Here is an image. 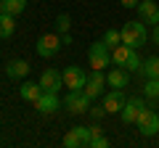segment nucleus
<instances>
[{"mask_svg":"<svg viewBox=\"0 0 159 148\" xmlns=\"http://www.w3.org/2000/svg\"><path fill=\"white\" fill-rule=\"evenodd\" d=\"M122 42L125 45H130V48H141V45H146V40H148V29H146V24L138 19V21H125L122 24Z\"/></svg>","mask_w":159,"mask_h":148,"instance_id":"nucleus-1","label":"nucleus"},{"mask_svg":"<svg viewBox=\"0 0 159 148\" xmlns=\"http://www.w3.org/2000/svg\"><path fill=\"white\" fill-rule=\"evenodd\" d=\"M61 34L58 32H48V34H40L37 42H34V50H37L40 58H53L58 56V50H61Z\"/></svg>","mask_w":159,"mask_h":148,"instance_id":"nucleus-2","label":"nucleus"},{"mask_svg":"<svg viewBox=\"0 0 159 148\" xmlns=\"http://www.w3.org/2000/svg\"><path fill=\"white\" fill-rule=\"evenodd\" d=\"M88 58H90V69H101V72H103V69L111 63V48H109L103 40L90 42V48H88Z\"/></svg>","mask_w":159,"mask_h":148,"instance_id":"nucleus-3","label":"nucleus"},{"mask_svg":"<svg viewBox=\"0 0 159 148\" xmlns=\"http://www.w3.org/2000/svg\"><path fill=\"white\" fill-rule=\"evenodd\" d=\"M135 127H138V132H141V135H146V137L159 135V114L154 111V108H148V106H146L141 114H138Z\"/></svg>","mask_w":159,"mask_h":148,"instance_id":"nucleus-4","label":"nucleus"},{"mask_svg":"<svg viewBox=\"0 0 159 148\" xmlns=\"http://www.w3.org/2000/svg\"><path fill=\"white\" fill-rule=\"evenodd\" d=\"M64 106L69 114H85V111H90V98L82 90H69V95L64 98Z\"/></svg>","mask_w":159,"mask_h":148,"instance_id":"nucleus-5","label":"nucleus"},{"mask_svg":"<svg viewBox=\"0 0 159 148\" xmlns=\"http://www.w3.org/2000/svg\"><path fill=\"white\" fill-rule=\"evenodd\" d=\"M103 85H106V74H103L101 69H93L90 77H88V82H85V87H82V93L93 101V98L103 95Z\"/></svg>","mask_w":159,"mask_h":148,"instance_id":"nucleus-6","label":"nucleus"},{"mask_svg":"<svg viewBox=\"0 0 159 148\" xmlns=\"http://www.w3.org/2000/svg\"><path fill=\"white\" fill-rule=\"evenodd\" d=\"M61 77H64V87H69V90H82L88 82V74L80 66H66L61 72Z\"/></svg>","mask_w":159,"mask_h":148,"instance_id":"nucleus-7","label":"nucleus"},{"mask_svg":"<svg viewBox=\"0 0 159 148\" xmlns=\"http://www.w3.org/2000/svg\"><path fill=\"white\" fill-rule=\"evenodd\" d=\"M143 108H146L143 98H127V101H125V106H122V111H119V119L125 122V124H133V122L138 119V114H141Z\"/></svg>","mask_w":159,"mask_h":148,"instance_id":"nucleus-8","label":"nucleus"},{"mask_svg":"<svg viewBox=\"0 0 159 148\" xmlns=\"http://www.w3.org/2000/svg\"><path fill=\"white\" fill-rule=\"evenodd\" d=\"M135 11H138V19H141L143 24H151V27L159 24V6L154 0H141Z\"/></svg>","mask_w":159,"mask_h":148,"instance_id":"nucleus-9","label":"nucleus"},{"mask_svg":"<svg viewBox=\"0 0 159 148\" xmlns=\"http://www.w3.org/2000/svg\"><path fill=\"white\" fill-rule=\"evenodd\" d=\"M40 85H43V90H48V93H58L64 87V77H61V72H56V69H45V72L40 74Z\"/></svg>","mask_w":159,"mask_h":148,"instance_id":"nucleus-10","label":"nucleus"},{"mask_svg":"<svg viewBox=\"0 0 159 148\" xmlns=\"http://www.w3.org/2000/svg\"><path fill=\"white\" fill-rule=\"evenodd\" d=\"M125 93L119 90V87H114L111 93H106L103 95V108H106V114H119L122 111V106H125Z\"/></svg>","mask_w":159,"mask_h":148,"instance_id":"nucleus-11","label":"nucleus"},{"mask_svg":"<svg viewBox=\"0 0 159 148\" xmlns=\"http://www.w3.org/2000/svg\"><path fill=\"white\" fill-rule=\"evenodd\" d=\"M58 106H61V101H58V93H43V95L34 101V108H37L40 114H53V111H58Z\"/></svg>","mask_w":159,"mask_h":148,"instance_id":"nucleus-12","label":"nucleus"},{"mask_svg":"<svg viewBox=\"0 0 159 148\" xmlns=\"http://www.w3.org/2000/svg\"><path fill=\"white\" fill-rule=\"evenodd\" d=\"M29 61H24V58H13V61L6 63V77H11V80H24L29 74Z\"/></svg>","mask_w":159,"mask_h":148,"instance_id":"nucleus-13","label":"nucleus"},{"mask_svg":"<svg viewBox=\"0 0 159 148\" xmlns=\"http://www.w3.org/2000/svg\"><path fill=\"white\" fill-rule=\"evenodd\" d=\"M106 85H111V87H127L130 85V72H127L125 66H119V69H111V72L106 74Z\"/></svg>","mask_w":159,"mask_h":148,"instance_id":"nucleus-14","label":"nucleus"},{"mask_svg":"<svg viewBox=\"0 0 159 148\" xmlns=\"http://www.w3.org/2000/svg\"><path fill=\"white\" fill-rule=\"evenodd\" d=\"M43 93H45V90H43V85H40V82H29V80L21 82V87H19V95H21L24 101H29V103H34Z\"/></svg>","mask_w":159,"mask_h":148,"instance_id":"nucleus-15","label":"nucleus"},{"mask_svg":"<svg viewBox=\"0 0 159 148\" xmlns=\"http://www.w3.org/2000/svg\"><path fill=\"white\" fill-rule=\"evenodd\" d=\"M135 50V48H130V45H125V42H119V45H114L111 48V61L117 63V66H125V61L130 58V53Z\"/></svg>","mask_w":159,"mask_h":148,"instance_id":"nucleus-16","label":"nucleus"},{"mask_svg":"<svg viewBox=\"0 0 159 148\" xmlns=\"http://www.w3.org/2000/svg\"><path fill=\"white\" fill-rule=\"evenodd\" d=\"M141 74L146 77V80H151V77H159V56L146 58V61L141 63Z\"/></svg>","mask_w":159,"mask_h":148,"instance_id":"nucleus-17","label":"nucleus"},{"mask_svg":"<svg viewBox=\"0 0 159 148\" xmlns=\"http://www.w3.org/2000/svg\"><path fill=\"white\" fill-rule=\"evenodd\" d=\"M0 6H3V11H6V13L19 16V13L27 11V0H0Z\"/></svg>","mask_w":159,"mask_h":148,"instance_id":"nucleus-18","label":"nucleus"},{"mask_svg":"<svg viewBox=\"0 0 159 148\" xmlns=\"http://www.w3.org/2000/svg\"><path fill=\"white\" fill-rule=\"evenodd\" d=\"M0 27H3V34H6V37H11V34L16 32V16L0 11Z\"/></svg>","mask_w":159,"mask_h":148,"instance_id":"nucleus-19","label":"nucleus"},{"mask_svg":"<svg viewBox=\"0 0 159 148\" xmlns=\"http://www.w3.org/2000/svg\"><path fill=\"white\" fill-rule=\"evenodd\" d=\"M143 95L151 98V101H159V77L146 80V85H143Z\"/></svg>","mask_w":159,"mask_h":148,"instance_id":"nucleus-20","label":"nucleus"},{"mask_svg":"<svg viewBox=\"0 0 159 148\" xmlns=\"http://www.w3.org/2000/svg\"><path fill=\"white\" fill-rule=\"evenodd\" d=\"M64 146H66V148H85V146H82V137L77 135V130H74V127L64 135Z\"/></svg>","mask_w":159,"mask_h":148,"instance_id":"nucleus-21","label":"nucleus"},{"mask_svg":"<svg viewBox=\"0 0 159 148\" xmlns=\"http://www.w3.org/2000/svg\"><path fill=\"white\" fill-rule=\"evenodd\" d=\"M69 27H72L69 13H58V16H56V32L58 34H69Z\"/></svg>","mask_w":159,"mask_h":148,"instance_id":"nucleus-22","label":"nucleus"},{"mask_svg":"<svg viewBox=\"0 0 159 148\" xmlns=\"http://www.w3.org/2000/svg\"><path fill=\"white\" fill-rule=\"evenodd\" d=\"M103 42H106L109 48H111V45H119V42H122V32H119V29H106Z\"/></svg>","mask_w":159,"mask_h":148,"instance_id":"nucleus-23","label":"nucleus"},{"mask_svg":"<svg viewBox=\"0 0 159 148\" xmlns=\"http://www.w3.org/2000/svg\"><path fill=\"white\" fill-rule=\"evenodd\" d=\"M141 56H138V53L135 50H133L130 53V58H127V61H125V69H127V72H133V74H135V72H141Z\"/></svg>","mask_w":159,"mask_h":148,"instance_id":"nucleus-24","label":"nucleus"},{"mask_svg":"<svg viewBox=\"0 0 159 148\" xmlns=\"http://www.w3.org/2000/svg\"><path fill=\"white\" fill-rule=\"evenodd\" d=\"M90 148H109V137H103V135H96L90 140Z\"/></svg>","mask_w":159,"mask_h":148,"instance_id":"nucleus-25","label":"nucleus"},{"mask_svg":"<svg viewBox=\"0 0 159 148\" xmlns=\"http://www.w3.org/2000/svg\"><path fill=\"white\" fill-rule=\"evenodd\" d=\"M90 116H93V119H101V116H106V108H103V103H101V106H90Z\"/></svg>","mask_w":159,"mask_h":148,"instance_id":"nucleus-26","label":"nucleus"},{"mask_svg":"<svg viewBox=\"0 0 159 148\" xmlns=\"http://www.w3.org/2000/svg\"><path fill=\"white\" fill-rule=\"evenodd\" d=\"M138 3H141V0H119L122 8H138Z\"/></svg>","mask_w":159,"mask_h":148,"instance_id":"nucleus-27","label":"nucleus"},{"mask_svg":"<svg viewBox=\"0 0 159 148\" xmlns=\"http://www.w3.org/2000/svg\"><path fill=\"white\" fill-rule=\"evenodd\" d=\"M151 37H154V45H159V24L154 27V34H151Z\"/></svg>","mask_w":159,"mask_h":148,"instance_id":"nucleus-28","label":"nucleus"},{"mask_svg":"<svg viewBox=\"0 0 159 148\" xmlns=\"http://www.w3.org/2000/svg\"><path fill=\"white\" fill-rule=\"evenodd\" d=\"M90 132H93V137H96V135H103V132H101V127H98V124H93V127H90Z\"/></svg>","mask_w":159,"mask_h":148,"instance_id":"nucleus-29","label":"nucleus"},{"mask_svg":"<svg viewBox=\"0 0 159 148\" xmlns=\"http://www.w3.org/2000/svg\"><path fill=\"white\" fill-rule=\"evenodd\" d=\"M3 37H6V34H3V27H0V40H3Z\"/></svg>","mask_w":159,"mask_h":148,"instance_id":"nucleus-30","label":"nucleus"},{"mask_svg":"<svg viewBox=\"0 0 159 148\" xmlns=\"http://www.w3.org/2000/svg\"><path fill=\"white\" fill-rule=\"evenodd\" d=\"M0 11H3V6H0Z\"/></svg>","mask_w":159,"mask_h":148,"instance_id":"nucleus-31","label":"nucleus"}]
</instances>
